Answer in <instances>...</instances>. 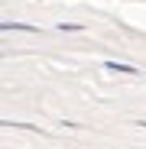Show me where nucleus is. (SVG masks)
<instances>
[{
    "label": "nucleus",
    "instance_id": "1",
    "mask_svg": "<svg viewBox=\"0 0 146 149\" xmlns=\"http://www.w3.org/2000/svg\"><path fill=\"white\" fill-rule=\"evenodd\" d=\"M107 71H124V74H136L133 65H117V62H107Z\"/></svg>",
    "mask_w": 146,
    "mask_h": 149
}]
</instances>
